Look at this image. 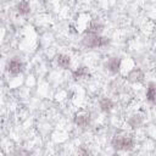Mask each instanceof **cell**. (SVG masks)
I'll return each mask as SVG.
<instances>
[{"label": "cell", "instance_id": "cell-9", "mask_svg": "<svg viewBox=\"0 0 156 156\" xmlns=\"http://www.w3.org/2000/svg\"><path fill=\"white\" fill-rule=\"evenodd\" d=\"M99 105H100V108L104 112H108V111H111L113 108V102H112V100L110 98H102V99H100Z\"/></svg>", "mask_w": 156, "mask_h": 156}, {"label": "cell", "instance_id": "cell-5", "mask_svg": "<svg viewBox=\"0 0 156 156\" xmlns=\"http://www.w3.org/2000/svg\"><path fill=\"white\" fill-rule=\"evenodd\" d=\"M106 68H107V71L110 73L116 74L121 69V58H118V57H111L106 62Z\"/></svg>", "mask_w": 156, "mask_h": 156}, {"label": "cell", "instance_id": "cell-11", "mask_svg": "<svg viewBox=\"0 0 156 156\" xmlns=\"http://www.w3.org/2000/svg\"><path fill=\"white\" fill-rule=\"evenodd\" d=\"M17 11L20 15H27L30 11V5L28 1H21L20 4H17Z\"/></svg>", "mask_w": 156, "mask_h": 156}, {"label": "cell", "instance_id": "cell-14", "mask_svg": "<svg viewBox=\"0 0 156 156\" xmlns=\"http://www.w3.org/2000/svg\"><path fill=\"white\" fill-rule=\"evenodd\" d=\"M17 155H18V156H29L30 154H29V151H27V150H24V149H20V150L17 151Z\"/></svg>", "mask_w": 156, "mask_h": 156}, {"label": "cell", "instance_id": "cell-4", "mask_svg": "<svg viewBox=\"0 0 156 156\" xmlns=\"http://www.w3.org/2000/svg\"><path fill=\"white\" fill-rule=\"evenodd\" d=\"M6 69L7 72H10L11 74H18L23 71V62L18 58V57H13L11 58L7 65H6Z\"/></svg>", "mask_w": 156, "mask_h": 156}, {"label": "cell", "instance_id": "cell-15", "mask_svg": "<svg viewBox=\"0 0 156 156\" xmlns=\"http://www.w3.org/2000/svg\"><path fill=\"white\" fill-rule=\"evenodd\" d=\"M111 156H121V155H119V154H117V152H115V154H112Z\"/></svg>", "mask_w": 156, "mask_h": 156}, {"label": "cell", "instance_id": "cell-2", "mask_svg": "<svg viewBox=\"0 0 156 156\" xmlns=\"http://www.w3.org/2000/svg\"><path fill=\"white\" fill-rule=\"evenodd\" d=\"M82 43L87 48H101V46H105L106 44H108V39L105 37H101V34H95V33L84 30Z\"/></svg>", "mask_w": 156, "mask_h": 156}, {"label": "cell", "instance_id": "cell-13", "mask_svg": "<svg viewBox=\"0 0 156 156\" xmlns=\"http://www.w3.org/2000/svg\"><path fill=\"white\" fill-rule=\"evenodd\" d=\"M78 156H93V154L85 145H80L78 147Z\"/></svg>", "mask_w": 156, "mask_h": 156}, {"label": "cell", "instance_id": "cell-12", "mask_svg": "<svg viewBox=\"0 0 156 156\" xmlns=\"http://www.w3.org/2000/svg\"><path fill=\"white\" fill-rule=\"evenodd\" d=\"M146 99H147L151 104L155 102V84H154L152 82L149 83V85H147V88H146Z\"/></svg>", "mask_w": 156, "mask_h": 156}, {"label": "cell", "instance_id": "cell-6", "mask_svg": "<svg viewBox=\"0 0 156 156\" xmlns=\"http://www.w3.org/2000/svg\"><path fill=\"white\" fill-rule=\"evenodd\" d=\"M127 79H128L129 82H133V83H135V82H141V80L144 79V72H143L140 68H133V69L128 73Z\"/></svg>", "mask_w": 156, "mask_h": 156}, {"label": "cell", "instance_id": "cell-3", "mask_svg": "<svg viewBox=\"0 0 156 156\" xmlns=\"http://www.w3.org/2000/svg\"><path fill=\"white\" fill-rule=\"evenodd\" d=\"M74 123L78 126V127H80V128H85V127H88L89 124H90V113L89 112H87V111H84V110H80V111H78L76 115H74Z\"/></svg>", "mask_w": 156, "mask_h": 156}, {"label": "cell", "instance_id": "cell-7", "mask_svg": "<svg viewBox=\"0 0 156 156\" xmlns=\"http://www.w3.org/2000/svg\"><path fill=\"white\" fill-rule=\"evenodd\" d=\"M56 63H57V66H60L61 68L67 69V68H69V66H71V60H69V57H68L67 55L60 54V55L56 56Z\"/></svg>", "mask_w": 156, "mask_h": 156}, {"label": "cell", "instance_id": "cell-8", "mask_svg": "<svg viewBox=\"0 0 156 156\" xmlns=\"http://www.w3.org/2000/svg\"><path fill=\"white\" fill-rule=\"evenodd\" d=\"M88 76H89V71L84 66H80L73 71V78L74 79H83V78H87Z\"/></svg>", "mask_w": 156, "mask_h": 156}, {"label": "cell", "instance_id": "cell-1", "mask_svg": "<svg viewBox=\"0 0 156 156\" xmlns=\"http://www.w3.org/2000/svg\"><path fill=\"white\" fill-rule=\"evenodd\" d=\"M111 145L115 150L117 151H129L134 147L135 145V140L133 138V135H130L129 133L127 132H123V130H119L115 134V136L112 138L111 140Z\"/></svg>", "mask_w": 156, "mask_h": 156}, {"label": "cell", "instance_id": "cell-10", "mask_svg": "<svg viewBox=\"0 0 156 156\" xmlns=\"http://www.w3.org/2000/svg\"><path fill=\"white\" fill-rule=\"evenodd\" d=\"M128 124L132 127V128H138L143 124V116L140 113H136V115H133L132 117H129L128 119Z\"/></svg>", "mask_w": 156, "mask_h": 156}]
</instances>
